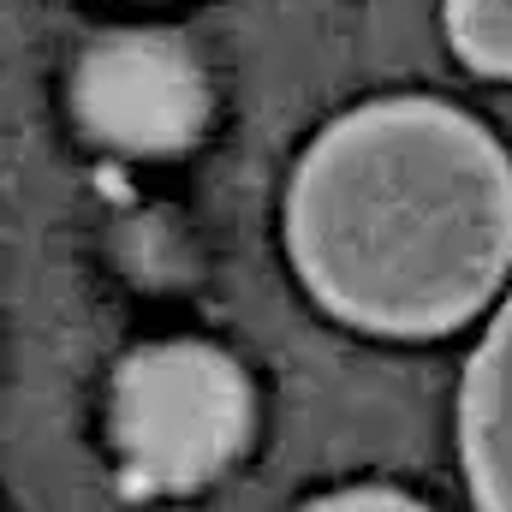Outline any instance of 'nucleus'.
Returning a JSON list of instances; mask_svg holds the SVG:
<instances>
[{"mask_svg":"<svg viewBox=\"0 0 512 512\" xmlns=\"http://www.w3.org/2000/svg\"><path fill=\"white\" fill-rule=\"evenodd\" d=\"M459 453L477 512H512V292L459 387Z\"/></svg>","mask_w":512,"mask_h":512,"instance_id":"20e7f679","label":"nucleus"},{"mask_svg":"<svg viewBox=\"0 0 512 512\" xmlns=\"http://www.w3.org/2000/svg\"><path fill=\"white\" fill-rule=\"evenodd\" d=\"M286 251L340 322L447 334L512 274V155L429 96L352 108L292 173Z\"/></svg>","mask_w":512,"mask_h":512,"instance_id":"f257e3e1","label":"nucleus"},{"mask_svg":"<svg viewBox=\"0 0 512 512\" xmlns=\"http://www.w3.org/2000/svg\"><path fill=\"white\" fill-rule=\"evenodd\" d=\"M447 42L465 66L512 78V0H447Z\"/></svg>","mask_w":512,"mask_h":512,"instance_id":"39448f33","label":"nucleus"},{"mask_svg":"<svg viewBox=\"0 0 512 512\" xmlns=\"http://www.w3.org/2000/svg\"><path fill=\"white\" fill-rule=\"evenodd\" d=\"M245 370L209 340L137 346L114 376V453L131 495H191L251 441Z\"/></svg>","mask_w":512,"mask_h":512,"instance_id":"f03ea898","label":"nucleus"},{"mask_svg":"<svg viewBox=\"0 0 512 512\" xmlns=\"http://www.w3.org/2000/svg\"><path fill=\"white\" fill-rule=\"evenodd\" d=\"M304 512H429V507L399 495V489H340V495H322L316 507H304Z\"/></svg>","mask_w":512,"mask_h":512,"instance_id":"423d86ee","label":"nucleus"},{"mask_svg":"<svg viewBox=\"0 0 512 512\" xmlns=\"http://www.w3.org/2000/svg\"><path fill=\"white\" fill-rule=\"evenodd\" d=\"M72 102L90 137L126 155H173L209 120V78L167 30H114L84 48Z\"/></svg>","mask_w":512,"mask_h":512,"instance_id":"7ed1b4c3","label":"nucleus"}]
</instances>
